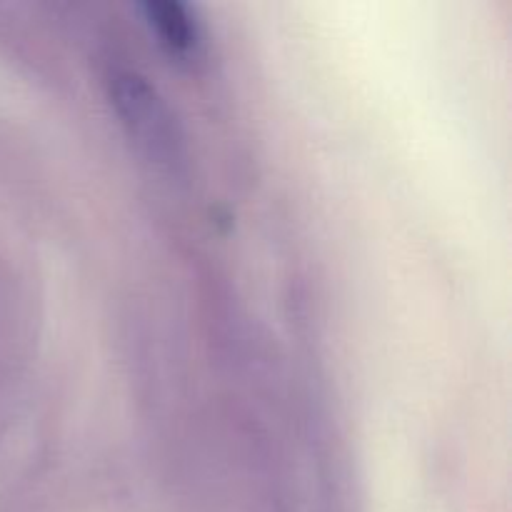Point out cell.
<instances>
[{
	"instance_id": "cell-1",
	"label": "cell",
	"mask_w": 512,
	"mask_h": 512,
	"mask_svg": "<svg viewBox=\"0 0 512 512\" xmlns=\"http://www.w3.org/2000/svg\"><path fill=\"white\" fill-rule=\"evenodd\" d=\"M110 90H113V103L118 105L120 118L138 138V143L148 145L150 153L158 158H170L173 155L170 115L163 100L145 83V78L135 73H118L110 83Z\"/></svg>"
},
{
	"instance_id": "cell-2",
	"label": "cell",
	"mask_w": 512,
	"mask_h": 512,
	"mask_svg": "<svg viewBox=\"0 0 512 512\" xmlns=\"http://www.w3.org/2000/svg\"><path fill=\"white\" fill-rule=\"evenodd\" d=\"M148 25L158 43L175 58H193L200 48V33L188 10L178 3H150L145 5Z\"/></svg>"
}]
</instances>
